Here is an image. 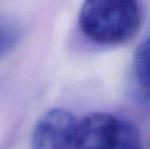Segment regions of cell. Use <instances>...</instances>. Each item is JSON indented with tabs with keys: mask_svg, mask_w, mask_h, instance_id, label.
Here are the masks:
<instances>
[{
	"mask_svg": "<svg viewBox=\"0 0 150 149\" xmlns=\"http://www.w3.org/2000/svg\"><path fill=\"white\" fill-rule=\"evenodd\" d=\"M23 37L22 26L9 16H0V58L18 44Z\"/></svg>",
	"mask_w": 150,
	"mask_h": 149,
	"instance_id": "5",
	"label": "cell"
},
{
	"mask_svg": "<svg viewBox=\"0 0 150 149\" xmlns=\"http://www.w3.org/2000/svg\"><path fill=\"white\" fill-rule=\"evenodd\" d=\"M133 68L139 89L145 97L150 99V35L137 47Z\"/></svg>",
	"mask_w": 150,
	"mask_h": 149,
	"instance_id": "4",
	"label": "cell"
},
{
	"mask_svg": "<svg viewBox=\"0 0 150 149\" xmlns=\"http://www.w3.org/2000/svg\"><path fill=\"white\" fill-rule=\"evenodd\" d=\"M120 119L105 112L88 114L78 121L74 149H112Z\"/></svg>",
	"mask_w": 150,
	"mask_h": 149,
	"instance_id": "3",
	"label": "cell"
},
{
	"mask_svg": "<svg viewBox=\"0 0 150 149\" xmlns=\"http://www.w3.org/2000/svg\"><path fill=\"white\" fill-rule=\"evenodd\" d=\"M112 149H142V140L133 123L120 119L117 134Z\"/></svg>",
	"mask_w": 150,
	"mask_h": 149,
	"instance_id": "6",
	"label": "cell"
},
{
	"mask_svg": "<svg viewBox=\"0 0 150 149\" xmlns=\"http://www.w3.org/2000/svg\"><path fill=\"white\" fill-rule=\"evenodd\" d=\"M78 121L71 112L53 108L39 119L32 137L33 149H69L73 147Z\"/></svg>",
	"mask_w": 150,
	"mask_h": 149,
	"instance_id": "2",
	"label": "cell"
},
{
	"mask_svg": "<svg viewBox=\"0 0 150 149\" xmlns=\"http://www.w3.org/2000/svg\"><path fill=\"white\" fill-rule=\"evenodd\" d=\"M79 24L84 35L95 43L120 44L138 32L140 7L137 0H85Z\"/></svg>",
	"mask_w": 150,
	"mask_h": 149,
	"instance_id": "1",
	"label": "cell"
}]
</instances>
